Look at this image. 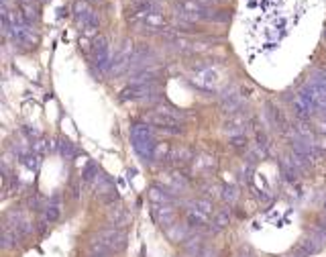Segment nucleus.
<instances>
[{"label":"nucleus","instance_id":"f257e3e1","mask_svg":"<svg viewBox=\"0 0 326 257\" xmlns=\"http://www.w3.org/2000/svg\"><path fill=\"white\" fill-rule=\"evenodd\" d=\"M131 139H133V147L135 151L147 161V159H153L155 157V141H153V135H151V129L147 125H135L131 129Z\"/></svg>","mask_w":326,"mask_h":257},{"label":"nucleus","instance_id":"f03ea898","mask_svg":"<svg viewBox=\"0 0 326 257\" xmlns=\"http://www.w3.org/2000/svg\"><path fill=\"white\" fill-rule=\"evenodd\" d=\"M151 125H155V127H159L161 131H167V133H173V135H177V133H181V121L177 119V116H173V114H169V112H153V114H149V119H147Z\"/></svg>","mask_w":326,"mask_h":257},{"label":"nucleus","instance_id":"7ed1b4c3","mask_svg":"<svg viewBox=\"0 0 326 257\" xmlns=\"http://www.w3.org/2000/svg\"><path fill=\"white\" fill-rule=\"evenodd\" d=\"M94 63H96L102 72H106V69L112 65L110 51H108V43H106L104 37H98V39L94 41Z\"/></svg>","mask_w":326,"mask_h":257},{"label":"nucleus","instance_id":"20e7f679","mask_svg":"<svg viewBox=\"0 0 326 257\" xmlns=\"http://www.w3.org/2000/svg\"><path fill=\"white\" fill-rule=\"evenodd\" d=\"M292 106H294L296 114L304 119V116H308V114L312 112V108H314V100H312V98H308V96H306V94L302 92V94H298V96L294 98Z\"/></svg>","mask_w":326,"mask_h":257},{"label":"nucleus","instance_id":"39448f33","mask_svg":"<svg viewBox=\"0 0 326 257\" xmlns=\"http://www.w3.org/2000/svg\"><path fill=\"white\" fill-rule=\"evenodd\" d=\"M74 10H76V18H78L80 25H84V22L94 14V12L90 10V6L86 4V0H78L76 6H74Z\"/></svg>","mask_w":326,"mask_h":257},{"label":"nucleus","instance_id":"423d86ee","mask_svg":"<svg viewBox=\"0 0 326 257\" xmlns=\"http://www.w3.org/2000/svg\"><path fill=\"white\" fill-rule=\"evenodd\" d=\"M171 159H173L175 163H185V161H190V159H192V151H190V149H185V147L173 149V151H171Z\"/></svg>","mask_w":326,"mask_h":257},{"label":"nucleus","instance_id":"0eeeda50","mask_svg":"<svg viewBox=\"0 0 326 257\" xmlns=\"http://www.w3.org/2000/svg\"><path fill=\"white\" fill-rule=\"evenodd\" d=\"M20 12L25 16V20H35L37 18V10L33 8V2H27V0H20Z\"/></svg>","mask_w":326,"mask_h":257},{"label":"nucleus","instance_id":"6e6552de","mask_svg":"<svg viewBox=\"0 0 326 257\" xmlns=\"http://www.w3.org/2000/svg\"><path fill=\"white\" fill-rule=\"evenodd\" d=\"M149 196H151V200H155V202H169V200H171V196L165 194V190H157V188H153V190L149 192Z\"/></svg>","mask_w":326,"mask_h":257},{"label":"nucleus","instance_id":"1a4fd4ad","mask_svg":"<svg viewBox=\"0 0 326 257\" xmlns=\"http://www.w3.org/2000/svg\"><path fill=\"white\" fill-rule=\"evenodd\" d=\"M230 145H232L235 149H241V147H247V139H245L243 135H232V139H230Z\"/></svg>","mask_w":326,"mask_h":257},{"label":"nucleus","instance_id":"9d476101","mask_svg":"<svg viewBox=\"0 0 326 257\" xmlns=\"http://www.w3.org/2000/svg\"><path fill=\"white\" fill-rule=\"evenodd\" d=\"M57 217H59V208H57L55 204H51V206L47 208V219H49V221H57Z\"/></svg>","mask_w":326,"mask_h":257},{"label":"nucleus","instance_id":"9b49d317","mask_svg":"<svg viewBox=\"0 0 326 257\" xmlns=\"http://www.w3.org/2000/svg\"><path fill=\"white\" fill-rule=\"evenodd\" d=\"M61 153H63V155H67V157H72V155H74V147H72V143H67V141H65V143H61Z\"/></svg>","mask_w":326,"mask_h":257},{"label":"nucleus","instance_id":"f8f14e48","mask_svg":"<svg viewBox=\"0 0 326 257\" xmlns=\"http://www.w3.org/2000/svg\"><path fill=\"white\" fill-rule=\"evenodd\" d=\"M224 198H226V200H235V198H237L235 188H224Z\"/></svg>","mask_w":326,"mask_h":257},{"label":"nucleus","instance_id":"ddd939ff","mask_svg":"<svg viewBox=\"0 0 326 257\" xmlns=\"http://www.w3.org/2000/svg\"><path fill=\"white\" fill-rule=\"evenodd\" d=\"M88 2H100V0H88Z\"/></svg>","mask_w":326,"mask_h":257},{"label":"nucleus","instance_id":"4468645a","mask_svg":"<svg viewBox=\"0 0 326 257\" xmlns=\"http://www.w3.org/2000/svg\"><path fill=\"white\" fill-rule=\"evenodd\" d=\"M27 2H33V0H27Z\"/></svg>","mask_w":326,"mask_h":257},{"label":"nucleus","instance_id":"2eb2a0df","mask_svg":"<svg viewBox=\"0 0 326 257\" xmlns=\"http://www.w3.org/2000/svg\"><path fill=\"white\" fill-rule=\"evenodd\" d=\"M324 208H326V202H324Z\"/></svg>","mask_w":326,"mask_h":257}]
</instances>
